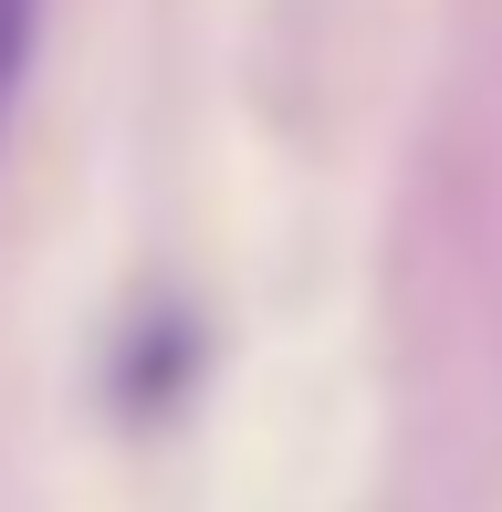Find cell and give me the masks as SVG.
Segmentation results:
<instances>
[{"label": "cell", "instance_id": "1", "mask_svg": "<svg viewBox=\"0 0 502 512\" xmlns=\"http://www.w3.org/2000/svg\"><path fill=\"white\" fill-rule=\"evenodd\" d=\"M32 53H42V0H0V147H11V115H21V84H32Z\"/></svg>", "mask_w": 502, "mask_h": 512}]
</instances>
